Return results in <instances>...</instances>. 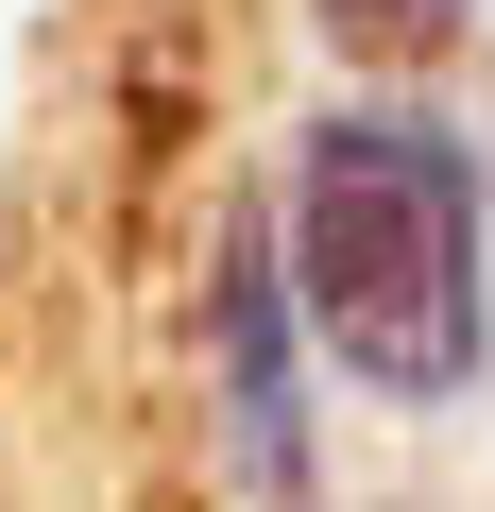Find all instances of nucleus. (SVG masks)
Segmentation results:
<instances>
[{
  "mask_svg": "<svg viewBox=\"0 0 495 512\" xmlns=\"http://www.w3.org/2000/svg\"><path fill=\"white\" fill-rule=\"evenodd\" d=\"M291 291L325 359L393 410H444L495 342V188L461 120L427 103H342L291 137Z\"/></svg>",
  "mask_w": 495,
  "mask_h": 512,
  "instance_id": "obj_1",
  "label": "nucleus"
},
{
  "mask_svg": "<svg viewBox=\"0 0 495 512\" xmlns=\"http://www.w3.org/2000/svg\"><path fill=\"white\" fill-rule=\"evenodd\" d=\"M308 18H325L342 52H444V35L478 18V0H308Z\"/></svg>",
  "mask_w": 495,
  "mask_h": 512,
  "instance_id": "obj_2",
  "label": "nucleus"
}]
</instances>
